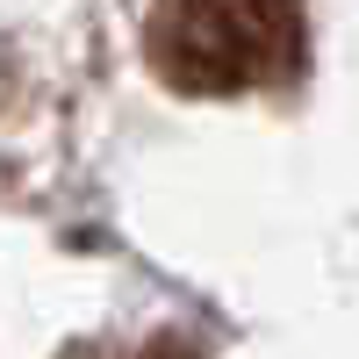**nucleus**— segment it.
Segmentation results:
<instances>
[{
	"label": "nucleus",
	"mask_w": 359,
	"mask_h": 359,
	"mask_svg": "<svg viewBox=\"0 0 359 359\" xmlns=\"http://www.w3.org/2000/svg\"><path fill=\"white\" fill-rule=\"evenodd\" d=\"M302 0H151L144 57L172 94L223 101L302 72Z\"/></svg>",
	"instance_id": "f257e3e1"
},
{
	"label": "nucleus",
	"mask_w": 359,
	"mask_h": 359,
	"mask_svg": "<svg viewBox=\"0 0 359 359\" xmlns=\"http://www.w3.org/2000/svg\"><path fill=\"white\" fill-rule=\"evenodd\" d=\"M144 359H201V345H187V338H158V345H144Z\"/></svg>",
	"instance_id": "f03ea898"
}]
</instances>
